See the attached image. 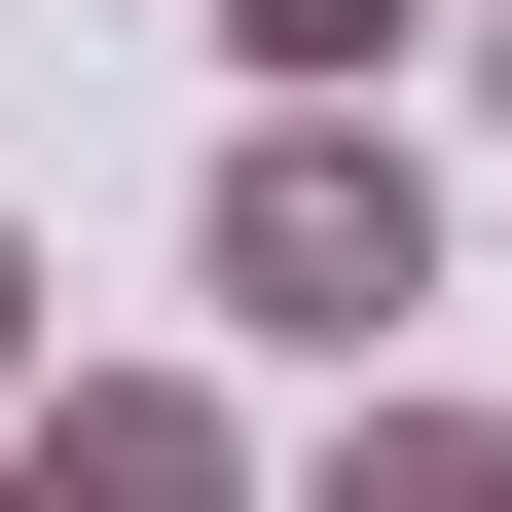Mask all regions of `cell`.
Instances as JSON below:
<instances>
[{"label":"cell","instance_id":"obj_1","mask_svg":"<svg viewBox=\"0 0 512 512\" xmlns=\"http://www.w3.org/2000/svg\"><path fill=\"white\" fill-rule=\"evenodd\" d=\"M183 293H220L256 366H403V293H439V147H403V110H256L220 220H183Z\"/></svg>","mask_w":512,"mask_h":512},{"label":"cell","instance_id":"obj_2","mask_svg":"<svg viewBox=\"0 0 512 512\" xmlns=\"http://www.w3.org/2000/svg\"><path fill=\"white\" fill-rule=\"evenodd\" d=\"M0 476H37V512H256V439H220V366H74Z\"/></svg>","mask_w":512,"mask_h":512},{"label":"cell","instance_id":"obj_3","mask_svg":"<svg viewBox=\"0 0 512 512\" xmlns=\"http://www.w3.org/2000/svg\"><path fill=\"white\" fill-rule=\"evenodd\" d=\"M293 512H512V403H403V366H366V403H330V476H293Z\"/></svg>","mask_w":512,"mask_h":512},{"label":"cell","instance_id":"obj_4","mask_svg":"<svg viewBox=\"0 0 512 512\" xmlns=\"http://www.w3.org/2000/svg\"><path fill=\"white\" fill-rule=\"evenodd\" d=\"M403 37H439V0H220V74H256V110H366Z\"/></svg>","mask_w":512,"mask_h":512},{"label":"cell","instance_id":"obj_5","mask_svg":"<svg viewBox=\"0 0 512 512\" xmlns=\"http://www.w3.org/2000/svg\"><path fill=\"white\" fill-rule=\"evenodd\" d=\"M37 403H74V330H37V220H0V439H37Z\"/></svg>","mask_w":512,"mask_h":512},{"label":"cell","instance_id":"obj_6","mask_svg":"<svg viewBox=\"0 0 512 512\" xmlns=\"http://www.w3.org/2000/svg\"><path fill=\"white\" fill-rule=\"evenodd\" d=\"M0 512H37V476H0Z\"/></svg>","mask_w":512,"mask_h":512}]
</instances>
